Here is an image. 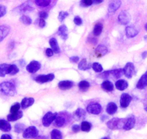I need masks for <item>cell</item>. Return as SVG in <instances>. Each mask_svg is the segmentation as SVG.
I'll use <instances>...</instances> for the list:
<instances>
[{"label": "cell", "mask_w": 147, "mask_h": 139, "mask_svg": "<svg viewBox=\"0 0 147 139\" xmlns=\"http://www.w3.org/2000/svg\"><path fill=\"white\" fill-rule=\"evenodd\" d=\"M15 86L11 82H3L0 83V94L3 96H12L16 93Z\"/></svg>", "instance_id": "cell-1"}, {"label": "cell", "mask_w": 147, "mask_h": 139, "mask_svg": "<svg viewBox=\"0 0 147 139\" xmlns=\"http://www.w3.org/2000/svg\"><path fill=\"white\" fill-rule=\"evenodd\" d=\"M71 120V116L67 112H60L57 114L54 122V126L57 127H62L66 125Z\"/></svg>", "instance_id": "cell-2"}, {"label": "cell", "mask_w": 147, "mask_h": 139, "mask_svg": "<svg viewBox=\"0 0 147 139\" xmlns=\"http://www.w3.org/2000/svg\"><path fill=\"white\" fill-rule=\"evenodd\" d=\"M125 119H120L115 117L111 119L107 123V126L110 130H114L118 129L123 128L124 124H125Z\"/></svg>", "instance_id": "cell-3"}, {"label": "cell", "mask_w": 147, "mask_h": 139, "mask_svg": "<svg viewBox=\"0 0 147 139\" xmlns=\"http://www.w3.org/2000/svg\"><path fill=\"white\" fill-rule=\"evenodd\" d=\"M38 130L35 126H30V127L25 128V130L22 133V137L25 139L35 138L38 136Z\"/></svg>", "instance_id": "cell-4"}, {"label": "cell", "mask_w": 147, "mask_h": 139, "mask_svg": "<svg viewBox=\"0 0 147 139\" xmlns=\"http://www.w3.org/2000/svg\"><path fill=\"white\" fill-rule=\"evenodd\" d=\"M56 116H57V113H53L49 112L46 113L44 116H43V119H42V123L44 127H49L50 126L53 121L56 119Z\"/></svg>", "instance_id": "cell-5"}, {"label": "cell", "mask_w": 147, "mask_h": 139, "mask_svg": "<svg viewBox=\"0 0 147 139\" xmlns=\"http://www.w3.org/2000/svg\"><path fill=\"white\" fill-rule=\"evenodd\" d=\"M87 112L90 114L97 115L102 112V106L99 103L90 104L87 107Z\"/></svg>", "instance_id": "cell-6"}, {"label": "cell", "mask_w": 147, "mask_h": 139, "mask_svg": "<svg viewBox=\"0 0 147 139\" xmlns=\"http://www.w3.org/2000/svg\"><path fill=\"white\" fill-rule=\"evenodd\" d=\"M123 70V74L128 79H131L135 73V67L132 62H128Z\"/></svg>", "instance_id": "cell-7"}, {"label": "cell", "mask_w": 147, "mask_h": 139, "mask_svg": "<svg viewBox=\"0 0 147 139\" xmlns=\"http://www.w3.org/2000/svg\"><path fill=\"white\" fill-rule=\"evenodd\" d=\"M55 76L53 73H50L48 75H39L35 78V80L37 83H46L48 82L52 81L54 79Z\"/></svg>", "instance_id": "cell-8"}, {"label": "cell", "mask_w": 147, "mask_h": 139, "mask_svg": "<svg viewBox=\"0 0 147 139\" xmlns=\"http://www.w3.org/2000/svg\"><path fill=\"white\" fill-rule=\"evenodd\" d=\"M40 67H41V64L38 61L33 60L27 65L26 70L30 73H35L38 71Z\"/></svg>", "instance_id": "cell-9"}, {"label": "cell", "mask_w": 147, "mask_h": 139, "mask_svg": "<svg viewBox=\"0 0 147 139\" xmlns=\"http://www.w3.org/2000/svg\"><path fill=\"white\" fill-rule=\"evenodd\" d=\"M131 19V17L128 12H125V11H122L121 13L118 15V22L121 25H127L130 22Z\"/></svg>", "instance_id": "cell-10"}, {"label": "cell", "mask_w": 147, "mask_h": 139, "mask_svg": "<svg viewBox=\"0 0 147 139\" xmlns=\"http://www.w3.org/2000/svg\"><path fill=\"white\" fill-rule=\"evenodd\" d=\"M132 101V97L130 96L128 93H123L121 96V99H120V104L122 108L125 109L129 106L130 103Z\"/></svg>", "instance_id": "cell-11"}, {"label": "cell", "mask_w": 147, "mask_h": 139, "mask_svg": "<svg viewBox=\"0 0 147 139\" xmlns=\"http://www.w3.org/2000/svg\"><path fill=\"white\" fill-rule=\"evenodd\" d=\"M121 0H113V2H110L108 5V13L109 15L114 14L121 6Z\"/></svg>", "instance_id": "cell-12"}, {"label": "cell", "mask_w": 147, "mask_h": 139, "mask_svg": "<svg viewBox=\"0 0 147 139\" xmlns=\"http://www.w3.org/2000/svg\"><path fill=\"white\" fill-rule=\"evenodd\" d=\"M136 125V119L134 116H130L128 118L125 119V124L123 126V130H130L134 127Z\"/></svg>", "instance_id": "cell-13"}, {"label": "cell", "mask_w": 147, "mask_h": 139, "mask_svg": "<svg viewBox=\"0 0 147 139\" xmlns=\"http://www.w3.org/2000/svg\"><path fill=\"white\" fill-rule=\"evenodd\" d=\"M17 10H18V12H20V13H24V12L32 11L34 10V8L29 2H25L24 3H22L21 5H20L17 8Z\"/></svg>", "instance_id": "cell-14"}, {"label": "cell", "mask_w": 147, "mask_h": 139, "mask_svg": "<svg viewBox=\"0 0 147 139\" xmlns=\"http://www.w3.org/2000/svg\"><path fill=\"white\" fill-rule=\"evenodd\" d=\"M74 83L71 80H61V81L59 83L58 86H59V88L61 90L66 91L71 89L74 86Z\"/></svg>", "instance_id": "cell-15"}, {"label": "cell", "mask_w": 147, "mask_h": 139, "mask_svg": "<svg viewBox=\"0 0 147 139\" xmlns=\"http://www.w3.org/2000/svg\"><path fill=\"white\" fill-rule=\"evenodd\" d=\"M147 86V71H146L136 84V88L138 89H144Z\"/></svg>", "instance_id": "cell-16"}, {"label": "cell", "mask_w": 147, "mask_h": 139, "mask_svg": "<svg viewBox=\"0 0 147 139\" xmlns=\"http://www.w3.org/2000/svg\"><path fill=\"white\" fill-rule=\"evenodd\" d=\"M35 102V99L32 97H25L22 100L20 104V106L22 109L25 110V109L28 108V107H31Z\"/></svg>", "instance_id": "cell-17"}, {"label": "cell", "mask_w": 147, "mask_h": 139, "mask_svg": "<svg viewBox=\"0 0 147 139\" xmlns=\"http://www.w3.org/2000/svg\"><path fill=\"white\" fill-rule=\"evenodd\" d=\"M138 31L133 26H127L125 28V34L128 38H134L138 35Z\"/></svg>", "instance_id": "cell-18"}, {"label": "cell", "mask_w": 147, "mask_h": 139, "mask_svg": "<svg viewBox=\"0 0 147 139\" xmlns=\"http://www.w3.org/2000/svg\"><path fill=\"white\" fill-rule=\"evenodd\" d=\"M23 116V113L22 111H18L15 113H11V114H8L7 115V121L9 122H14L16 120H20L21 119Z\"/></svg>", "instance_id": "cell-19"}, {"label": "cell", "mask_w": 147, "mask_h": 139, "mask_svg": "<svg viewBox=\"0 0 147 139\" xmlns=\"http://www.w3.org/2000/svg\"><path fill=\"white\" fill-rule=\"evenodd\" d=\"M9 31H10L9 27L7 26V25L0 26V42H2L3 39L8 36Z\"/></svg>", "instance_id": "cell-20"}, {"label": "cell", "mask_w": 147, "mask_h": 139, "mask_svg": "<svg viewBox=\"0 0 147 139\" xmlns=\"http://www.w3.org/2000/svg\"><path fill=\"white\" fill-rule=\"evenodd\" d=\"M49 44H50L51 49L53 51V52L56 54H59L61 52L60 47L59 46V44H58L57 40H56L55 38H51V39L49 40Z\"/></svg>", "instance_id": "cell-21"}, {"label": "cell", "mask_w": 147, "mask_h": 139, "mask_svg": "<svg viewBox=\"0 0 147 139\" xmlns=\"http://www.w3.org/2000/svg\"><path fill=\"white\" fill-rule=\"evenodd\" d=\"M101 88L107 92H112L114 90V85L110 80H105L102 83Z\"/></svg>", "instance_id": "cell-22"}, {"label": "cell", "mask_w": 147, "mask_h": 139, "mask_svg": "<svg viewBox=\"0 0 147 139\" xmlns=\"http://www.w3.org/2000/svg\"><path fill=\"white\" fill-rule=\"evenodd\" d=\"M86 117L85 110L82 108H79L74 112V117L77 120H82Z\"/></svg>", "instance_id": "cell-23"}, {"label": "cell", "mask_w": 147, "mask_h": 139, "mask_svg": "<svg viewBox=\"0 0 147 139\" xmlns=\"http://www.w3.org/2000/svg\"><path fill=\"white\" fill-rule=\"evenodd\" d=\"M118 110V106L115 102H110L107 104L106 112L108 114H114Z\"/></svg>", "instance_id": "cell-24"}, {"label": "cell", "mask_w": 147, "mask_h": 139, "mask_svg": "<svg viewBox=\"0 0 147 139\" xmlns=\"http://www.w3.org/2000/svg\"><path fill=\"white\" fill-rule=\"evenodd\" d=\"M12 129L9 121L5 120H0V130L3 132H9Z\"/></svg>", "instance_id": "cell-25"}, {"label": "cell", "mask_w": 147, "mask_h": 139, "mask_svg": "<svg viewBox=\"0 0 147 139\" xmlns=\"http://www.w3.org/2000/svg\"><path fill=\"white\" fill-rule=\"evenodd\" d=\"M67 27L65 25H61L59 28L58 30V33H59V36H61V37L62 38V39L64 41H66L68 39V34H67Z\"/></svg>", "instance_id": "cell-26"}, {"label": "cell", "mask_w": 147, "mask_h": 139, "mask_svg": "<svg viewBox=\"0 0 147 139\" xmlns=\"http://www.w3.org/2000/svg\"><path fill=\"white\" fill-rule=\"evenodd\" d=\"M115 87L119 91H124L128 87V83L126 80L120 79L115 83Z\"/></svg>", "instance_id": "cell-27"}, {"label": "cell", "mask_w": 147, "mask_h": 139, "mask_svg": "<svg viewBox=\"0 0 147 139\" xmlns=\"http://www.w3.org/2000/svg\"><path fill=\"white\" fill-rule=\"evenodd\" d=\"M92 67V65L89 62H87V59H82L78 65V68L80 70H87Z\"/></svg>", "instance_id": "cell-28"}, {"label": "cell", "mask_w": 147, "mask_h": 139, "mask_svg": "<svg viewBox=\"0 0 147 139\" xmlns=\"http://www.w3.org/2000/svg\"><path fill=\"white\" fill-rule=\"evenodd\" d=\"M9 65H10L6 63L0 65V77H5L6 75L9 74Z\"/></svg>", "instance_id": "cell-29"}, {"label": "cell", "mask_w": 147, "mask_h": 139, "mask_svg": "<svg viewBox=\"0 0 147 139\" xmlns=\"http://www.w3.org/2000/svg\"><path fill=\"white\" fill-rule=\"evenodd\" d=\"M110 76H113L114 78H120L123 74V69H115L110 70Z\"/></svg>", "instance_id": "cell-30"}, {"label": "cell", "mask_w": 147, "mask_h": 139, "mask_svg": "<svg viewBox=\"0 0 147 139\" xmlns=\"http://www.w3.org/2000/svg\"><path fill=\"white\" fill-rule=\"evenodd\" d=\"M103 30V25L101 22H97L94 27L93 29V33L95 36H99L102 33Z\"/></svg>", "instance_id": "cell-31"}, {"label": "cell", "mask_w": 147, "mask_h": 139, "mask_svg": "<svg viewBox=\"0 0 147 139\" xmlns=\"http://www.w3.org/2000/svg\"><path fill=\"white\" fill-rule=\"evenodd\" d=\"M107 51L108 50H107V46H104V45H100L96 49V53L99 57H101L105 55L107 53Z\"/></svg>", "instance_id": "cell-32"}, {"label": "cell", "mask_w": 147, "mask_h": 139, "mask_svg": "<svg viewBox=\"0 0 147 139\" xmlns=\"http://www.w3.org/2000/svg\"><path fill=\"white\" fill-rule=\"evenodd\" d=\"M78 87L82 91H87L90 87V83L87 80H82L79 83Z\"/></svg>", "instance_id": "cell-33"}, {"label": "cell", "mask_w": 147, "mask_h": 139, "mask_svg": "<svg viewBox=\"0 0 147 139\" xmlns=\"http://www.w3.org/2000/svg\"><path fill=\"white\" fill-rule=\"evenodd\" d=\"M51 0H35V3L40 7H46L51 4Z\"/></svg>", "instance_id": "cell-34"}, {"label": "cell", "mask_w": 147, "mask_h": 139, "mask_svg": "<svg viewBox=\"0 0 147 139\" xmlns=\"http://www.w3.org/2000/svg\"><path fill=\"white\" fill-rule=\"evenodd\" d=\"M51 139H62L63 136L60 130L54 129L51 133Z\"/></svg>", "instance_id": "cell-35"}, {"label": "cell", "mask_w": 147, "mask_h": 139, "mask_svg": "<svg viewBox=\"0 0 147 139\" xmlns=\"http://www.w3.org/2000/svg\"><path fill=\"white\" fill-rule=\"evenodd\" d=\"M92 129V124L87 121H83L81 125V130L83 132H90Z\"/></svg>", "instance_id": "cell-36"}, {"label": "cell", "mask_w": 147, "mask_h": 139, "mask_svg": "<svg viewBox=\"0 0 147 139\" xmlns=\"http://www.w3.org/2000/svg\"><path fill=\"white\" fill-rule=\"evenodd\" d=\"M19 72V68L15 64H12V65H9V75L10 76H15L17 73H18Z\"/></svg>", "instance_id": "cell-37"}, {"label": "cell", "mask_w": 147, "mask_h": 139, "mask_svg": "<svg viewBox=\"0 0 147 139\" xmlns=\"http://www.w3.org/2000/svg\"><path fill=\"white\" fill-rule=\"evenodd\" d=\"M20 20L24 24V25H29L32 23V20L30 17L27 16V15H22L20 18Z\"/></svg>", "instance_id": "cell-38"}, {"label": "cell", "mask_w": 147, "mask_h": 139, "mask_svg": "<svg viewBox=\"0 0 147 139\" xmlns=\"http://www.w3.org/2000/svg\"><path fill=\"white\" fill-rule=\"evenodd\" d=\"M92 67L94 70V71L97 72V73H101L103 70L102 66L100 63H98V62H94L92 65Z\"/></svg>", "instance_id": "cell-39"}, {"label": "cell", "mask_w": 147, "mask_h": 139, "mask_svg": "<svg viewBox=\"0 0 147 139\" xmlns=\"http://www.w3.org/2000/svg\"><path fill=\"white\" fill-rule=\"evenodd\" d=\"M25 130V125L22 123H18L15 125V131L17 133H20Z\"/></svg>", "instance_id": "cell-40"}, {"label": "cell", "mask_w": 147, "mask_h": 139, "mask_svg": "<svg viewBox=\"0 0 147 139\" xmlns=\"http://www.w3.org/2000/svg\"><path fill=\"white\" fill-rule=\"evenodd\" d=\"M93 4L92 0H81L80 6L82 7H88Z\"/></svg>", "instance_id": "cell-41"}, {"label": "cell", "mask_w": 147, "mask_h": 139, "mask_svg": "<svg viewBox=\"0 0 147 139\" xmlns=\"http://www.w3.org/2000/svg\"><path fill=\"white\" fill-rule=\"evenodd\" d=\"M68 16H69V13H68L67 12H66V11H61V12H59L58 18H59V20L60 21V22H63V21L66 19V17Z\"/></svg>", "instance_id": "cell-42"}, {"label": "cell", "mask_w": 147, "mask_h": 139, "mask_svg": "<svg viewBox=\"0 0 147 139\" xmlns=\"http://www.w3.org/2000/svg\"><path fill=\"white\" fill-rule=\"evenodd\" d=\"M21 107L20 104L19 103H15L10 108V112L11 113H15V112H18L20 110V108Z\"/></svg>", "instance_id": "cell-43"}, {"label": "cell", "mask_w": 147, "mask_h": 139, "mask_svg": "<svg viewBox=\"0 0 147 139\" xmlns=\"http://www.w3.org/2000/svg\"><path fill=\"white\" fill-rule=\"evenodd\" d=\"M110 76V70H107V71H104L103 73H100L98 76V78L101 79H107Z\"/></svg>", "instance_id": "cell-44"}, {"label": "cell", "mask_w": 147, "mask_h": 139, "mask_svg": "<svg viewBox=\"0 0 147 139\" xmlns=\"http://www.w3.org/2000/svg\"><path fill=\"white\" fill-rule=\"evenodd\" d=\"M74 22L77 25H79V26H80V25H82L83 21L80 16H76L75 18H74Z\"/></svg>", "instance_id": "cell-45"}, {"label": "cell", "mask_w": 147, "mask_h": 139, "mask_svg": "<svg viewBox=\"0 0 147 139\" xmlns=\"http://www.w3.org/2000/svg\"><path fill=\"white\" fill-rule=\"evenodd\" d=\"M7 13V7L4 5H0V18L5 16Z\"/></svg>", "instance_id": "cell-46"}, {"label": "cell", "mask_w": 147, "mask_h": 139, "mask_svg": "<svg viewBox=\"0 0 147 139\" xmlns=\"http://www.w3.org/2000/svg\"><path fill=\"white\" fill-rule=\"evenodd\" d=\"M71 129L72 131H73L74 133H77L80 131V130H81V126H80L79 125H74L71 127Z\"/></svg>", "instance_id": "cell-47"}, {"label": "cell", "mask_w": 147, "mask_h": 139, "mask_svg": "<svg viewBox=\"0 0 147 139\" xmlns=\"http://www.w3.org/2000/svg\"><path fill=\"white\" fill-rule=\"evenodd\" d=\"M39 17H40V18H41V19L46 20V18L49 17V14L46 12H45V11H41V12H39Z\"/></svg>", "instance_id": "cell-48"}, {"label": "cell", "mask_w": 147, "mask_h": 139, "mask_svg": "<svg viewBox=\"0 0 147 139\" xmlns=\"http://www.w3.org/2000/svg\"><path fill=\"white\" fill-rule=\"evenodd\" d=\"M69 60H70V62H71V63H77V62H79V61H80V57L77 56L71 57Z\"/></svg>", "instance_id": "cell-49"}, {"label": "cell", "mask_w": 147, "mask_h": 139, "mask_svg": "<svg viewBox=\"0 0 147 139\" xmlns=\"http://www.w3.org/2000/svg\"><path fill=\"white\" fill-rule=\"evenodd\" d=\"M53 54H54V52H53V51L51 49H50V48H48V49H46V56L49 57H51L53 56Z\"/></svg>", "instance_id": "cell-50"}, {"label": "cell", "mask_w": 147, "mask_h": 139, "mask_svg": "<svg viewBox=\"0 0 147 139\" xmlns=\"http://www.w3.org/2000/svg\"><path fill=\"white\" fill-rule=\"evenodd\" d=\"M46 21H45V20L40 18V20H39V22H38L39 27L41 28H43L46 26Z\"/></svg>", "instance_id": "cell-51"}, {"label": "cell", "mask_w": 147, "mask_h": 139, "mask_svg": "<svg viewBox=\"0 0 147 139\" xmlns=\"http://www.w3.org/2000/svg\"><path fill=\"white\" fill-rule=\"evenodd\" d=\"M0 139H12V137L8 134H4L2 135Z\"/></svg>", "instance_id": "cell-52"}, {"label": "cell", "mask_w": 147, "mask_h": 139, "mask_svg": "<svg viewBox=\"0 0 147 139\" xmlns=\"http://www.w3.org/2000/svg\"><path fill=\"white\" fill-rule=\"evenodd\" d=\"M103 1H104V0H92V2L93 4L98 5V4H100L102 3V2H103Z\"/></svg>", "instance_id": "cell-53"}, {"label": "cell", "mask_w": 147, "mask_h": 139, "mask_svg": "<svg viewBox=\"0 0 147 139\" xmlns=\"http://www.w3.org/2000/svg\"><path fill=\"white\" fill-rule=\"evenodd\" d=\"M90 40H91V41H90V43L92 44H97V39H96L95 38H94V37H92Z\"/></svg>", "instance_id": "cell-54"}, {"label": "cell", "mask_w": 147, "mask_h": 139, "mask_svg": "<svg viewBox=\"0 0 147 139\" xmlns=\"http://www.w3.org/2000/svg\"><path fill=\"white\" fill-rule=\"evenodd\" d=\"M141 57H142L143 59H146V58L147 57V51L142 52V54H141Z\"/></svg>", "instance_id": "cell-55"}, {"label": "cell", "mask_w": 147, "mask_h": 139, "mask_svg": "<svg viewBox=\"0 0 147 139\" xmlns=\"http://www.w3.org/2000/svg\"><path fill=\"white\" fill-rule=\"evenodd\" d=\"M107 116L102 115L101 117V118H100V120H101L102 122H104V121H105V120H107Z\"/></svg>", "instance_id": "cell-56"}, {"label": "cell", "mask_w": 147, "mask_h": 139, "mask_svg": "<svg viewBox=\"0 0 147 139\" xmlns=\"http://www.w3.org/2000/svg\"><path fill=\"white\" fill-rule=\"evenodd\" d=\"M35 139H47V138L46 137H44V136H37L36 138H35Z\"/></svg>", "instance_id": "cell-57"}, {"label": "cell", "mask_w": 147, "mask_h": 139, "mask_svg": "<svg viewBox=\"0 0 147 139\" xmlns=\"http://www.w3.org/2000/svg\"><path fill=\"white\" fill-rule=\"evenodd\" d=\"M101 139H110V138L108 137V136H107V137H104V138H101Z\"/></svg>", "instance_id": "cell-58"}, {"label": "cell", "mask_w": 147, "mask_h": 139, "mask_svg": "<svg viewBox=\"0 0 147 139\" xmlns=\"http://www.w3.org/2000/svg\"><path fill=\"white\" fill-rule=\"evenodd\" d=\"M145 29H146V31H147V23L145 25Z\"/></svg>", "instance_id": "cell-59"}, {"label": "cell", "mask_w": 147, "mask_h": 139, "mask_svg": "<svg viewBox=\"0 0 147 139\" xmlns=\"http://www.w3.org/2000/svg\"><path fill=\"white\" fill-rule=\"evenodd\" d=\"M145 110H146V112H147V106H146V107H145Z\"/></svg>", "instance_id": "cell-60"}]
</instances>
